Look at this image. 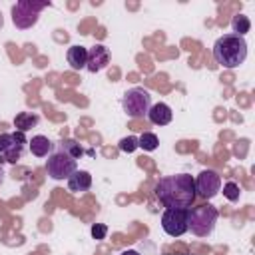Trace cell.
Here are the masks:
<instances>
[{"instance_id": "6da1fadb", "label": "cell", "mask_w": 255, "mask_h": 255, "mask_svg": "<svg viewBox=\"0 0 255 255\" xmlns=\"http://www.w3.org/2000/svg\"><path fill=\"white\" fill-rule=\"evenodd\" d=\"M155 197L165 209H189L195 201V179L189 173L165 175L155 185Z\"/></svg>"}, {"instance_id": "7a4b0ae2", "label": "cell", "mask_w": 255, "mask_h": 255, "mask_svg": "<svg viewBox=\"0 0 255 255\" xmlns=\"http://www.w3.org/2000/svg\"><path fill=\"white\" fill-rule=\"evenodd\" d=\"M247 58V42L235 34H223L213 44V60L227 70L239 68Z\"/></svg>"}, {"instance_id": "3957f363", "label": "cell", "mask_w": 255, "mask_h": 255, "mask_svg": "<svg viewBox=\"0 0 255 255\" xmlns=\"http://www.w3.org/2000/svg\"><path fill=\"white\" fill-rule=\"evenodd\" d=\"M217 209L213 205H197V207H189V215H187V229L197 235V237H207L213 233L215 223H217Z\"/></svg>"}, {"instance_id": "277c9868", "label": "cell", "mask_w": 255, "mask_h": 255, "mask_svg": "<svg viewBox=\"0 0 255 255\" xmlns=\"http://www.w3.org/2000/svg\"><path fill=\"white\" fill-rule=\"evenodd\" d=\"M50 2H34V0H20L12 6V22L16 28L20 30H28L32 28L38 18H40V12L44 8H48Z\"/></svg>"}, {"instance_id": "5b68a950", "label": "cell", "mask_w": 255, "mask_h": 255, "mask_svg": "<svg viewBox=\"0 0 255 255\" xmlns=\"http://www.w3.org/2000/svg\"><path fill=\"white\" fill-rule=\"evenodd\" d=\"M122 108L128 118H143L151 108V96L143 88H131L124 94Z\"/></svg>"}, {"instance_id": "8992f818", "label": "cell", "mask_w": 255, "mask_h": 255, "mask_svg": "<svg viewBox=\"0 0 255 255\" xmlns=\"http://www.w3.org/2000/svg\"><path fill=\"white\" fill-rule=\"evenodd\" d=\"M28 143L26 133L22 131H14V133H0V163H16L22 153H24V145Z\"/></svg>"}, {"instance_id": "52a82bcc", "label": "cell", "mask_w": 255, "mask_h": 255, "mask_svg": "<svg viewBox=\"0 0 255 255\" xmlns=\"http://www.w3.org/2000/svg\"><path fill=\"white\" fill-rule=\"evenodd\" d=\"M78 169L76 165V159L72 155H68L66 151L58 149V151H52L48 155V161H46V171L52 179H68L74 171Z\"/></svg>"}, {"instance_id": "ba28073f", "label": "cell", "mask_w": 255, "mask_h": 255, "mask_svg": "<svg viewBox=\"0 0 255 255\" xmlns=\"http://www.w3.org/2000/svg\"><path fill=\"white\" fill-rule=\"evenodd\" d=\"M189 209H165L161 215V229L169 237H181L187 231Z\"/></svg>"}, {"instance_id": "9c48e42d", "label": "cell", "mask_w": 255, "mask_h": 255, "mask_svg": "<svg viewBox=\"0 0 255 255\" xmlns=\"http://www.w3.org/2000/svg\"><path fill=\"white\" fill-rule=\"evenodd\" d=\"M221 189V175L213 169H203L195 179V195L201 199H213Z\"/></svg>"}, {"instance_id": "30bf717a", "label": "cell", "mask_w": 255, "mask_h": 255, "mask_svg": "<svg viewBox=\"0 0 255 255\" xmlns=\"http://www.w3.org/2000/svg\"><path fill=\"white\" fill-rule=\"evenodd\" d=\"M110 64V50L104 46V44H96L88 50V62H86V68L90 72H100L104 70L106 66Z\"/></svg>"}, {"instance_id": "8fae6325", "label": "cell", "mask_w": 255, "mask_h": 255, "mask_svg": "<svg viewBox=\"0 0 255 255\" xmlns=\"http://www.w3.org/2000/svg\"><path fill=\"white\" fill-rule=\"evenodd\" d=\"M92 187V175L84 169H76L70 177H68V189L72 193H84Z\"/></svg>"}, {"instance_id": "7c38bea8", "label": "cell", "mask_w": 255, "mask_h": 255, "mask_svg": "<svg viewBox=\"0 0 255 255\" xmlns=\"http://www.w3.org/2000/svg\"><path fill=\"white\" fill-rule=\"evenodd\" d=\"M171 118H173L171 108H169L167 104H163V102L153 104V106L149 108V112H147V120H149L151 124H155V126H167V124L171 122Z\"/></svg>"}, {"instance_id": "4fadbf2b", "label": "cell", "mask_w": 255, "mask_h": 255, "mask_svg": "<svg viewBox=\"0 0 255 255\" xmlns=\"http://www.w3.org/2000/svg\"><path fill=\"white\" fill-rule=\"evenodd\" d=\"M28 143H30L32 155H36V157H46L54 151V141L46 135H34L32 139H28Z\"/></svg>"}, {"instance_id": "5bb4252c", "label": "cell", "mask_w": 255, "mask_h": 255, "mask_svg": "<svg viewBox=\"0 0 255 255\" xmlns=\"http://www.w3.org/2000/svg\"><path fill=\"white\" fill-rule=\"evenodd\" d=\"M66 60L70 64L72 70H82L86 68V62H88V48L84 46H70L68 48V54H66Z\"/></svg>"}, {"instance_id": "9a60e30c", "label": "cell", "mask_w": 255, "mask_h": 255, "mask_svg": "<svg viewBox=\"0 0 255 255\" xmlns=\"http://www.w3.org/2000/svg\"><path fill=\"white\" fill-rule=\"evenodd\" d=\"M38 122H40V118H38L36 114H30V112H20V114L14 118L16 131H22V133H26L28 129H32Z\"/></svg>"}, {"instance_id": "2e32d148", "label": "cell", "mask_w": 255, "mask_h": 255, "mask_svg": "<svg viewBox=\"0 0 255 255\" xmlns=\"http://www.w3.org/2000/svg\"><path fill=\"white\" fill-rule=\"evenodd\" d=\"M231 28H233V34L235 36H241L243 38L251 30V22H249V18L245 14H235L233 20H231Z\"/></svg>"}, {"instance_id": "e0dca14e", "label": "cell", "mask_w": 255, "mask_h": 255, "mask_svg": "<svg viewBox=\"0 0 255 255\" xmlns=\"http://www.w3.org/2000/svg\"><path fill=\"white\" fill-rule=\"evenodd\" d=\"M137 145H139L143 151H153V149L159 145V139H157L155 133H151V131H143V133L137 137Z\"/></svg>"}, {"instance_id": "ac0fdd59", "label": "cell", "mask_w": 255, "mask_h": 255, "mask_svg": "<svg viewBox=\"0 0 255 255\" xmlns=\"http://www.w3.org/2000/svg\"><path fill=\"white\" fill-rule=\"evenodd\" d=\"M58 149H62V151H66L68 155H72L74 159H78L82 153H84V149L80 147V143H76L74 139H62L60 141V147Z\"/></svg>"}, {"instance_id": "d6986e66", "label": "cell", "mask_w": 255, "mask_h": 255, "mask_svg": "<svg viewBox=\"0 0 255 255\" xmlns=\"http://www.w3.org/2000/svg\"><path fill=\"white\" fill-rule=\"evenodd\" d=\"M223 195H225L229 201H237L239 195H241V189H239V185H237L235 181H227V183L223 185Z\"/></svg>"}, {"instance_id": "ffe728a7", "label": "cell", "mask_w": 255, "mask_h": 255, "mask_svg": "<svg viewBox=\"0 0 255 255\" xmlns=\"http://www.w3.org/2000/svg\"><path fill=\"white\" fill-rule=\"evenodd\" d=\"M120 149L122 151H126V153H131V151H135L139 145H137V137H133V135H128V137H122L120 139Z\"/></svg>"}, {"instance_id": "44dd1931", "label": "cell", "mask_w": 255, "mask_h": 255, "mask_svg": "<svg viewBox=\"0 0 255 255\" xmlns=\"http://www.w3.org/2000/svg\"><path fill=\"white\" fill-rule=\"evenodd\" d=\"M90 231H92V237H94L96 241H102V239H106V235H108V225H106V223H94Z\"/></svg>"}, {"instance_id": "7402d4cb", "label": "cell", "mask_w": 255, "mask_h": 255, "mask_svg": "<svg viewBox=\"0 0 255 255\" xmlns=\"http://www.w3.org/2000/svg\"><path fill=\"white\" fill-rule=\"evenodd\" d=\"M120 255H141L139 251H135V249H126V251H122Z\"/></svg>"}, {"instance_id": "603a6c76", "label": "cell", "mask_w": 255, "mask_h": 255, "mask_svg": "<svg viewBox=\"0 0 255 255\" xmlns=\"http://www.w3.org/2000/svg\"><path fill=\"white\" fill-rule=\"evenodd\" d=\"M2 181H4V169H2V165H0V185H2Z\"/></svg>"}]
</instances>
